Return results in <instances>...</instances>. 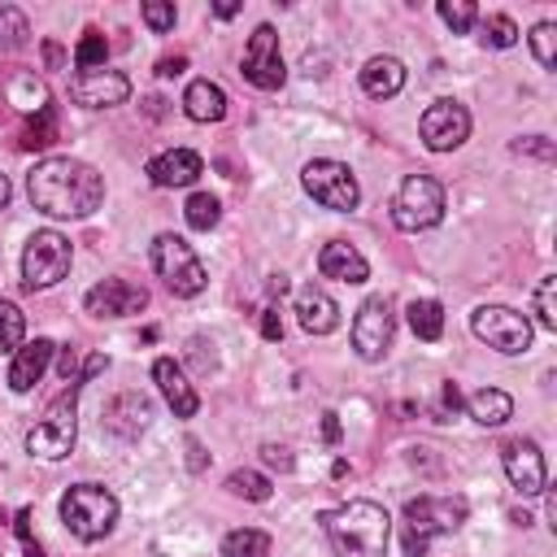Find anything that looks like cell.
I'll list each match as a JSON object with an SVG mask.
<instances>
[{"label":"cell","mask_w":557,"mask_h":557,"mask_svg":"<svg viewBox=\"0 0 557 557\" xmlns=\"http://www.w3.org/2000/svg\"><path fill=\"white\" fill-rule=\"evenodd\" d=\"M26 196L48 218H91L104 200V178L78 157H48L26 174Z\"/></svg>","instance_id":"6da1fadb"},{"label":"cell","mask_w":557,"mask_h":557,"mask_svg":"<svg viewBox=\"0 0 557 557\" xmlns=\"http://www.w3.org/2000/svg\"><path fill=\"white\" fill-rule=\"evenodd\" d=\"M322 531H326L335 557H383L392 518L379 500H344L322 513Z\"/></svg>","instance_id":"7a4b0ae2"},{"label":"cell","mask_w":557,"mask_h":557,"mask_svg":"<svg viewBox=\"0 0 557 557\" xmlns=\"http://www.w3.org/2000/svg\"><path fill=\"white\" fill-rule=\"evenodd\" d=\"M470 505L461 496H418L405 505V553L426 557V544L435 535H448L466 522Z\"/></svg>","instance_id":"3957f363"},{"label":"cell","mask_w":557,"mask_h":557,"mask_svg":"<svg viewBox=\"0 0 557 557\" xmlns=\"http://www.w3.org/2000/svg\"><path fill=\"white\" fill-rule=\"evenodd\" d=\"M148 257H152V270H157V278H161V283H165L174 296H200V292H205V283H209V270H205V261L196 257V248H191L183 235H174V231H161V235L152 239Z\"/></svg>","instance_id":"277c9868"},{"label":"cell","mask_w":557,"mask_h":557,"mask_svg":"<svg viewBox=\"0 0 557 557\" xmlns=\"http://www.w3.org/2000/svg\"><path fill=\"white\" fill-rule=\"evenodd\" d=\"M61 522L70 527V535L78 540H104L117 522V496L100 483H74L65 496H61Z\"/></svg>","instance_id":"5b68a950"},{"label":"cell","mask_w":557,"mask_h":557,"mask_svg":"<svg viewBox=\"0 0 557 557\" xmlns=\"http://www.w3.org/2000/svg\"><path fill=\"white\" fill-rule=\"evenodd\" d=\"M74 435H78V383L61 392L48 405V413L26 431V453L44 461H61L74 453Z\"/></svg>","instance_id":"8992f818"},{"label":"cell","mask_w":557,"mask_h":557,"mask_svg":"<svg viewBox=\"0 0 557 557\" xmlns=\"http://www.w3.org/2000/svg\"><path fill=\"white\" fill-rule=\"evenodd\" d=\"M392 222L400 226V231H431V226H440V218H444V187H440V178H431V174H409L400 187H396V196H392Z\"/></svg>","instance_id":"52a82bcc"},{"label":"cell","mask_w":557,"mask_h":557,"mask_svg":"<svg viewBox=\"0 0 557 557\" xmlns=\"http://www.w3.org/2000/svg\"><path fill=\"white\" fill-rule=\"evenodd\" d=\"M300 187L331 213H352L357 200H361V187H357V174L344 165V161H331V157H313L305 170H300Z\"/></svg>","instance_id":"ba28073f"},{"label":"cell","mask_w":557,"mask_h":557,"mask_svg":"<svg viewBox=\"0 0 557 557\" xmlns=\"http://www.w3.org/2000/svg\"><path fill=\"white\" fill-rule=\"evenodd\" d=\"M70 261H74V248L61 231H35L22 252V278L30 292H44L70 274Z\"/></svg>","instance_id":"9c48e42d"},{"label":"cell","mask_w":557,"mask_h":557,"mask_svg":"<svg viewBox=\"0 0 557 557\" xmlns=\"http://www.w3.org/2000/svg\"><path fill=\"white\" fill-rule=\"evenodd\" d=\"M470 331H474L487 348H496V352H505V357L531 348V322H527V313H518V309H509V305H479V309L470 313Z\"/></svg>","instance_id":"30bf717a"},{"label":"cell","mask_w":557,"mask_h":557,"mask_svg":"<svg viewBox=\"0 0 557 557\" xmlns=\"http://www.w3.org/2000/svg\"><path fill=\"white\" fill-rule=\"evenodd\" d=\"M396 335V318H392V300L387 296H370L357 318H352V348L361 361H383Z\"/></svg>","instance_id":"8fae6325"},{"label":"cell","mask_w":557,"mask_h":557,"mask_svg":"<svg viewBox=\"0 0 557 557\" xmlns=\"http://www.w3.org/2000/svg\"><path fill=\"white\" fill-rule=\"evenodd\" d=\"M239 74H244L252 87H261V91H278V87H283L287 65H283V57H278V35H274L270 22H261V26L252 30V39H248V48H244V61H239Z\"/></svg>","instance_id":"7c38bea8"},{"label":"cell","mask_w":557,"mask_h":557,"mask_svg":"<svg viewBox=\"0 0 557 557\" xmlns=\"http://www.w3.org/2000/svg\"><path fill=\"white\" fill-rule=\"evenodd\" d=\"M418 131H422V144H426L431 152H453V148H461L466 135H470V113H466L461 100H448V96H444V100H431V104H426Z\"/></svg>","instance_id":"4fadbf2b"},{"label":"cell","mask_w":557,"mask_h":557,"mask_svg":"<svg viewBox=\"0 0 557 557\" xmlns=\"http://www.w3.org/2000/svg\"><path fill=\"white\" fill-rule=\"evenodd\" d=\"M500 461H505V474L513 483L518 496H540L548 487V470H544V453L535 440H509L500 448Z\"/></svg>","instance_id":"5bb4252c"},{"label":"cell","mask_w":557,"mask_h":557,"mask_svg":"<svg viewBox=\"0 0 557 557\" xmlns=\"http://www.w3.org/2000/svg\"><path fill=\"white\" fill-rule=\"evenodd\" d=\"M148 305V292L139 283H126V278H100L87 296H83V309L91 318H131Z\"/></svg>","instance_id":"9a60e30c"},{"label":"cell","mask_w":557,"mask_h":557,"mask_svg":"<svg viewBox=\"0 0 557 557\" xmlns=\"http://www.w3.org/2000/svg\"><path fill=\"white\" fill-rule=\"evenodd\" d=\"M131 96V78L117 70H87L70 78V100L83 109H113Z\"/></svg>","instance_id":"2e32d148"},{"label":"cell","mask_w":557,"mask_h":557,"mask_svg":"<svg viewBox=\"0 0 557 557\" xmlns=\"http://www.w3.org/2000/svg\"><path fill=\"white\" fill-rule=\"evenodd\" d=\"M205 174V161H200V152H191V148H165V152H157L152 161H148V178L157 183V187H187V183H196Z\"/></svg>","instance_id":"e0dca14e"},{"label":"cell","mask_w":557,"mask_h":557,"mask_svg":"<svg viewBox=\"0 0 557 557\" xmlns=\"http://www.w3.org/2000/svg\"><path fill=\"white\" fill-rule=\"evenodd\" d=\"M152 379H157V387H161L165 405L174 409V418H191V413H196L200 396H196V387L187 383V374H183V366H178L174 357H157Z\"/></svg>","instance_id":"ac0fdd59"},{"label":"cell","mask_w":557,"mask_h":557,"mask_svg":"<svg viewBox=\"0 0 557 557\" xmlns=\"http://www.w3.org/2000/svg\"><path fill=\"white\" fill-rule=\"evenodd\" d=\"M296 318L309 335H331L339 326V305L318 287V283H305L296 292Z\"/></svg>","instance_id":"d6986e66"},{"label":"cell","mask_w":557,"mask_h":557,"mask_svg":"<svg viewBox=\"0 0 557 557\" xmlns=\"http://www.w3.org/2000/svg\"><path fill=\"white\" fill-rule=\"evenodd\" d=\"M148 422H152V400L139 396V392H122V396H113L109 409H104V426H109L113 435H122V440H135Z\"/></svg>","instance_id":"ffe728a7"},{"label":"cell","mask_w":557,"mask_h":557,"mask_svg":"<svg viewBox=\"0 0 557 557\" xmlns=\"http://www.w3.org/2000/svg\"><path fill=\"white\" fill-rule=\"evenodd\" d=\"M318 270H322V278H335V283H366L370 278L366 257L352 244H344V239H331L318 252Z\"/></svg>","instance_id":"44dd1931"},{"label":"cell","mask_w":557,"mask_h":557,"mask_svg":"<svg viewBox=\"0 0 557 557\" xmlns=\"http://www.w3.org/2000/svg\"><path fill=\"white\" fill-rule=\"evenodd\" d=\"M52 339H30V344H22L17 352H13V366H9V387L13 392H30L39 379H44V370H48V361H52Z\"/></svg>","instance_id":"7402d4cb"},{"label":"cell","mask_w":557,"mask_h":557,"mask_svg":"<svg viewBox=\"0 0 557 557\" xmlns=\"http://www.w3.org/2000/svg\"><path fill=\"white\" fill-rule=\"evenodd\" d=\"M405 87V65L396 61V57H370L366 65H361V91L370 96V100H387V96H396Z\"/></svg>","instance_id":"603a6c76"},{"label":"cell","mask_w":557,"mask_h":557,"mask_svg":"<svg viewBox=\"0 0 557 557\" xmlns=\"http://www.w3.org/2000/svg\"><path fill=\"white\" fill-rule=\"evenodd\" d=\"M183 109H187L191 122H222L226 117V91L209 78H196L183 91Z\"/></svg>","instance_id":"cb8c5ba5"},{"label":"cell","mask_w":557,"mask_h":557,"mask_svg":"<svg viewBox=\"0 0 557 557\" xmlns=\"http://www.w3.org/2000/svg\"><path fill=\"white\" fill-rule=\"evenodd\" d=\"M466 409L479 426H505L513 418V396L500 392V387H479V392L466 396Z\"/></svg>","instance_id":"d4e9b609"},{"label":"cell","mask_w":557,"mask_h":557,"mask_svg":"<svg viewBox=\"0 0 557 557\" xmlns=\"http://www.w3.org/2000/svg\"><path fill=\"white\" fill-rule=\"evenodd\" d=\"M405 313H409V326H413L418 339L435 344V339L444 335V305H440V300H409Z\"/></svg>","instance_id":"484cf974"},{"label":"cell","mask_w":557,"mask_h":557,"mask_svg":"<svg viewBox=\"0 0 557 557\" xmlns=\"http://www.w3.org/2000/svg\"><path fill=\"white\" fill-rule=\"evenodd\" d=\"M222 557H270V535L257 527H239L222 540Z\"/></svg>","instance_id":"4316f807"},{"label":"cell","mask_w":557,"mask_h":557,"mask_svg":"<svg viewBox=\"0 0 557 557\" xmlns=\"http://www.w3.org/2000/svg\"><path fill=\"white\" fill-rule=\"evenodd\" d=\"M30 44V22L22 9L13 4H0V52H17Z\"/></svg>","instance_id":"83f0119b"},{"label":"cell","mask_w":557,"mask_h":557,"mask_svg":"<svg viewBox=\"0 0 557 557\" xmlns=\"http://www.w3.org/2000/svg\"><path fill=\"white\" fill-rule=\"evenodd\" d=\"M183 218H187L191 231H213L218 218H222V205H218V196H209V191H191L187 205H183Z\"/></svg>","instance_id":"f1b7e54d"},{"label":"cell","mask_w":557,"mask_h":557,"mask_svg":"<svg viewBox=\"0 0 557 557\" xmlns=\"http://www.w3.org/2000/svg\"><path fill=\"white\" fill-rule=\"evenodd\" d=\"M226 492L261 505V500H270V479H265L261 470H231V474H226Z\"/></svg>","instance_id":"f546056e"},{"label":"cell","mask_w":557,"mask_h":557,"mask_svg":"<svg viewBox=\"0 0 557 557\" xmlns=\"http://www.w3.org/2000/svg\"><path fill=\"white\" fill-rule=\"evenodd\" d=\"M26 344V318L13 300H0V352H17Z\"/></svg>","instance_id":"4dcf8cb0"},{"label":"cell","mask_w":557,"mask_h":557,"mask_svg":"<svg viewBox=\"0 0 557 557\" xmlns=\"http://www.w3.org/2000/svg\"><path fill=\"white\" fill-rule=\"evenodd\" d=\"M104 57H109L104 35H100L96 26L83 30V39H78V48H74V65H78V74H87V70H104Z\"/></svg>","instance_id":"1f68e13d"},{"label":"cell","mask_w":557,"mask_h":557,"mask_svg":"<svg viewBox=\"0 0 557 557\" xmlns=\"http://www.w3.org/2000/svg\"><path fill=\"white\" fill-rule=\"evenodd\" d=\"M52 139H57V109L39 104V117H30V126L22 135V148H48Z\"/></svg>","instance_id":"d6a6232c"},{"label":"cell","mask_w":557,"mask_h":557,"mask_svg":"<svg viewBox=\"0 0 557 557\" xmlns=\"http://www.w3.org/2000/svg\"><path fill=\"white\" fill-rule=\"evenodd\" d=\"M531 52H535V61H540L544 70L557 65V26H553V22H535V26H531Z\"/></svg>","instance_id":"836d02e7"},{"label":"cell","mask_w":557,"mask_h":557,"mask_svg":"<svg viewBox=\"0 0 557 557\" xmlns=\"http://www.w3.org/2000/svg\"><path fill=\"white\" fill-rule=\"evenodd\" d=\"M435 9H440V17L453 26V35H466V30L479 22V9H474L470 0H440Z\"/></svg>","instance_id":"e575fe53"},{"label":"cell","mask_w":557,"mask_h":557,"mask_svg":"<svg viewBox=\"0 0 557 557\" xmlns=\"http://www.w3.org/2000/svg\"><path fill=\"white\" fill-rule=\"evenodd\" d=\"M483 44L487 48H513L518 44V26L505 13H492V17H483Z\"/></svg>","instance_id":"d590c367"},{"label":"cell","mask_w":557,"mask_h":557,"mask_svg":"<svg viewBox=\"0 0 557 557\" xmlns=\"http://www.w3.org/2000/svg\"><path fill=\"white\" fill-rule=\"evenodd\" d=\"M553 292H557V278L553 274L540 278V287H535V313H540V326H548V331H557V300H553Z\"/></svg>","instance_id":"8d00e7d4"},{"label":"cell","mask_w":557,"mask_h":557,"mask_svg":"<svg viewBox=\"0 0 557 557\" xmlns=\"http://www.w3.org/2000/svg\"><path fill=\"white\" fill-rule=\"evenodd\" d=\"M139 13H144V22H148L157 35L174 30V22H178V13H174V4H170V0H148Z\"/></svg>","instance_id":"74e56055"},{"label":"cell","mask_w":557,"mask_h":557,"mask_svg":"<svg viewBox=\"0 0 557 557\" xmlns=\"http://www.w3.org/2000/svg\"><path fill=\"white\" fill-rule=\"evenodd\" d=\"M457 409H461V392H457V383H444V387H440V405L431 409V413H435V422H453V418H457Z\"/></svg>","instance_id":"f35d334b"},{"label":"cell","mask_w":557,"mask_h":557,"mask_svg":"<svg viewBox=\"0 0 557 557\" xmlns=\"http://www.w3.org/2000/svg\"><path fill=\"white\" fill-rule=\"evenodd\" d=\"M513 152H531V157L553 161V144H548L544 135H527V139H518V144H513Z\"/></svg>","instance_id":"ab89813d"},{"label":"cell","mask_w":557,"mask_h":557,"mask_svg":"<svg viewBox=\"0 0 557 557\" xmlns=\"http://www.w3.org/2000/svg\"><path fill=\"white\" fill-rule=\"evenodd\" d=\"M261 457H265V466H274V470H292V453H287L283 444H265Z\"/></svg>","instance_id":"60d3db41"},{"label":"cell","mask_w":557,"mask_h":557,"mask_svg":"<svg viewBox=\"0 0 557 557\" xmlns=\"http://www.w3.org/2000/svg\"><path fill=\"white\" fill-rule=\"evenodd\" d=\"M261 335H265V339H278V335H283V322H278V309H274V305L261 309Z\"/></svg>","instance_id":"b9f144b4"},{"label":"cell","mask_w":557,"mask_h":557,"mask_svg":"<svg viewBox=\"0 0 557 557\" xmlns=\"http://www.w3.org/2000/svg\"><path fill=\"white\" fill-rule=\"evenodd\" d=\"M183 70H187V57H161V61H157V74H161V78H178Z\"/></svg>","instance_id":"7bdbcfd3"},{"label":"cell","mask_w":557,"mask_h":557,"mask_svg":"<svg viewBox=\"0 0 557 557\" xmlns=\"http://www.w3.org/2000/svg\"><path fill=\"white\" fill-rule=\"evenodd\" d=\"M322 440H326V444H339V418H335L331 409L322 413Z\"/></svg>","instance_id":"ee69618b"},{"label":"cell","mask_w":557,"mask_h":557,"mask_svg":"<svg viewBox=\"0 0 557 557\" xmlns=\"http://www.w3.org/2000/svg\"><path fill=\"white\" fill-rule=\"evenodd\" d=\"M213 13H218V17H235V13H239V0H218Z\"/></svg>","instance_id":"f6af8a7d"},{"label":"cell","mask_w":557,"mask_h":557,"mask_svg":"<svg viewBox=\"0 0 557 557\" xmlns=\"http://www.w3.org/2000/svg\"><path fill=\"white\" fill-rule=\"evenodd\" d=\"M104 366H109L104 357H87V366H83V379H91V374H100Z\"/></svg>","instance_id":"bcb514c9"},{"label":"cell","mask_w":557,"mask_h":557,"mask_svg":"<svg viewBox=\"0 0 557 557\" xmlns=\"http://www.w3.org/2000/svg\"><path fill=\"white\" fill-rule=\"evenodd\" d=\"M187 453H191V470H200L205 457H200V444H196V440H187Z\"/></svg>","instance_id":"7dc6e473"},{"label":"cell","mask_w":557,"mask_h":557,"mask_svg":"<svg viewBox=\"0 0 557 557\" xmlns=\"http://www.w3.org/2000/svg\"><path fill=\"white\" fill-rule=\"evenodd\" d=\"M44 57H48V65H52V70L61 65V48H57V44H48V48H44Z\"/></svg>","instance_id":"c3c4849f"},{"label":"cell","mask_w":557,"mask_h":557,"mask_svg":"<svg viewBox=\"0 0 557 557\" xmlns=\"http://www.w3.org/2000/svg\"><path fill=\"white\" fill-rule=\"evenodd\" d=\"M9 196H13V187H9V178H4V174H0V209H4V205H9Z\"/></svg>","instance_id":"681fc988"}]
</instances>
